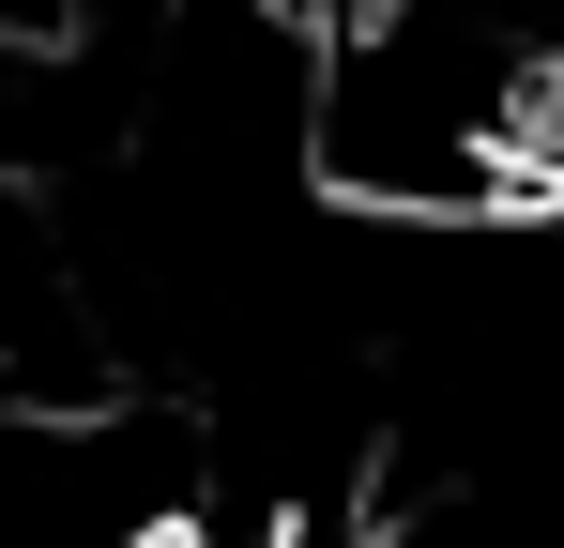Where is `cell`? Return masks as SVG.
I'll return each instance as SVG.
<instances>
[{
    "mask_svg": "<svg viewBox=\"0 0 564 548\" xmlns=\"http://www.w3.org/2000/svg\"><path fill=\"white\" fill-rule=\"evenodd\" d=\"M198 442L138 381H0V548H169Z\"/></svg>",
    "mask_w": 564,
    "mask_h": 548,
    "instance_id": "obj_1",
    "label": "cell"
}]
</instances>
